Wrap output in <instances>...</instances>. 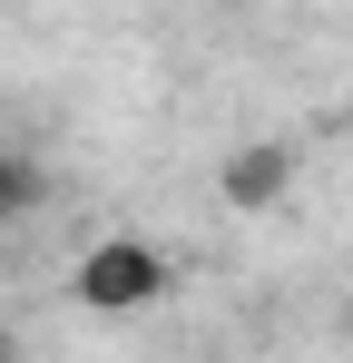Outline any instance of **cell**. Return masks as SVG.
Segmentation results:
<instances>
[{
  "instance_id": "obj_3",
  "label": "cell",
  "mask_w": 353,
  "mask_h": 363,
  "mask_svg": "<svg viewBox=\"0 0 353 363\" xmlns=\"http://www.w3.org/2000/svg\"><path fill=\"white\" fill-rule=\"evenodd\" d=\"M30 206H40V167L20 147H0V216H30Z\"/></svg>"
},
{
  "instance_id": "obj_1",
  "label": "cell",
  "mask_w": 353,
  "mask_h": 363,
  "mask_svg": "<svg viewBox=\"0 0 353 363\" xmlns=\"http://www.w3.org/2000/svg\"><path fill=\"white\" fill-rule=\"evenodd\" d=\"M69 295L89 304V314H138V304H157V295H167V255L118 236V245H99V255L79 265V285H69Z\"/></svg>"
},
{
  "instance_id": "obj_4",
  "label": "cell",
  "mask_w": 353,
  "mask_h": 363,
  "mask_svg": "<svg viewBox=\"0 0 353 363\" xmlns=\"http://www.w3.org/2000/svg\"><path fill=\"white\" fill-rule=\"evenodd\" d=\"M0 363H10V334H0Z\"/></svg>"
},
{
  "instance_id": "obj_2",
  "label": "cell",
  "mask_w": 353,
  "mask_h": 363,
  "mask_svg": "<svg viewBox=\"0 0 353 363\" xmlns=\"http://www.w3.org/2000/svg\"><path fill=\"white\" fill-rule=\"evenodd\" d=\"M294 177V147H235V167H226V206H275Z\"/></svg>"
}]
</instances>
